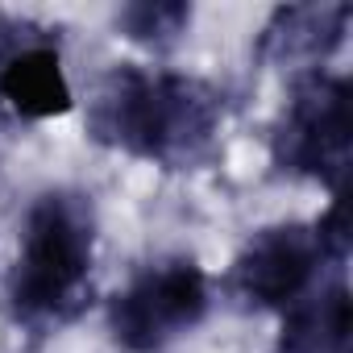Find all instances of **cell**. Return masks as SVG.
Instances as JSON below:
<instances>
[{
	"label": "cell",
	"instance_id": "6da1fadb",
	"mask_svg": "<svg viewBox=\"0 0 353 353\" xmlns=\"http://www.w3.org/2000/svg\"><path fill=\"white\" fill-rule=\"evenodd\" d=\"M221 121L225 96L208 79L150 71L137 63H117L88 104V133L100 145L166 170H192L208 162Z\"/></svg>",
	"mask_w": 353,
	"mask_h": 353
},
{
	"label": "cell",
	"instance_id": "7a4b0ae2",
	"mask_svg": "<svg viewBox=\"0 0 353 353\" xmlns=\"http://www.w3.org/2000/svg\"><path fill=\"white\" fill-rule=\"evenodd\" d=\"M96 262V208L75 188L42 192L21 225V250L9 279V312L17 324L50 328L79 316Z\"/></svg>",
	"mask_w": 353,
	"mask_h": 353
},
{
	"label": "cell",
	"instance_id": "3957f363",
	"mask_svg": "<svg viewBox=\"0 0 353 353\" xmlns=\"http://www.w3.org/2000/svg\"><path fill=\"white\" fill-rule=\"evenodd\" d=\"M270 158L283 174L320 179L332 196L353 166V88L332 71L291 75V96L270 125Z\"/></svg>",
	"mask_w": 353,
	"mask_h": 353
},
{
	"label": "cell",
	"instance_id": "277c9868",
	"mask_svg": "<svg viewBox=\"0 0 353 353\" xmlns=\"http://www.w3.org/2000/svg\"><path fill=\"white\" fill-rule=\"evenodd\" d=\"M212 307L208 274L192 258H158L108 299V332L125 353H162Z\"/></svg>",
	"mask_w": 353,
	"mask_h": 353
},
{
	"label": "cell",
	"instance_id": "5b68a950",
	"mask_svg": "<svg viewBox=\"0 0 353 353\" xmlns=\"http://www.w3.org/2000/svg\"><path fill=\"white\" fill-rule=\"evenodd\" d=\"M320 266H328V258L320 250L316 229L303 225V221H279V225L258 229L241 245V254L229 266V283L225 287L245 307L287 312L295 299H303L312 291Z\"/></svg>",
	"mask_w": 353,
	"mask_h": 353
},
{
	"label": "cell",
	"instance_id": "8992f818",
	"mask_svg": "<svg viewBox=\"0 0 353 353\" xmlns=\"http://www.w3.org/2000/svg\"><path fill=\"white\" fill-rule=\"evenodd\" d=\"M353 9L345 0H312V5H279L258 42H254V59L262 67H279L291 75L303 71H324V63L345 46Z\"/></svg>",
	"mask_w": 353,
	"mask_h": 353
},
{
	"label": "cell",
	"instance_id": "52a82bcc",
	"mask_svg": "<svg viewBox=\"0 0 353 353\" xmlns=\"http://www.w3.org/2000/svg\"><path fill=\"white\" fill-rule=\"evenodd\" d=\"M0 100H9V108L26 121H50V117L71 112L75 96L63 75L59 46L26 34L0 59Z\"/></svg>",
	"mask_w": 353,
	"mask_h": 353
},
{
	"label": "cell",
	"instance_id": "ba28073f",
	"mask_svg": "<svg viewBox=\"0 0 353 353\" xmlns=\"http://www.w3.org/2000/svg\"><path fill=\"white\" fill-rule=\"evenodd\" d=\"M349 341H353V299L349 283L336 274L283 312L274 353H349Z\"/></svg>",
	"mask_w": 353,
	"mask_h": 353
},
{
	"label": "cell",
	"instance_id": "9c48e42d",
	"mask_svg": "<svg viewBox=\"0 0 353 353\" xmlns=\"http://www.w3.org/2000/svg\"><path fill=\"white\" fill-rule=\"evenodd\" d=\"M192 5L188 0H129L117 9V30L150 50H170L192 30Z\"/></svg>",
	"mask_w": 353,
	"mask_h": 353
}]
</instances>
